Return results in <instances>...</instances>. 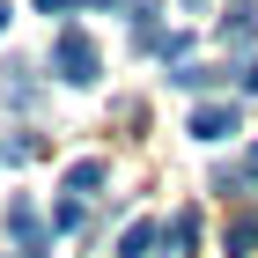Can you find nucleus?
Segmentation results:
<instances>
[{
	"label": "nucleus",
	"instance_id": "4",
	"mask_svg": "<svg viewBox=\"0 0 258 258\" xmlns=\"http://www.w3.org/2000/svg\"><path fill=\"white\" fill-rule=\"evenodd\" d=\"M221 37H229V44H251L258 37V0H236V8L221 15Z\"/></svg>",
	"mask_w": 258,
	"mask_h": 258
},
{
	"label": "nucleus",
	"instance_id": "1",
	"mask_svg": "<svg viewBox=\"0 0 258 258\" xmlns=\"http://www.w3.org/2000/svg\"><path fill=\"white\" fill-rule=\"evenodd\" d=\"M52 67H59V81H96V44L81 37V30H59V44H52Z\"/></svg>",
	"mask_w": 258,
	"mask_h": 258
},
{
	"label": "nucleus",
	"instance_id": "11",
	"mask_svg": "<svg viewBox=\"0 0 258 258\" xmlns=\"http://www.w3.org/2000/svg\"><path fill=\"white\" fill-rule=\"evenodd\" d=\"M0 30H8V8H0Z\"/></svg>",
	"mask_w": 258,
	"mask_h": 258
},
{
	"label": "nucleus",
	"instance_id": "9",
	"mask_svg": "<svg viewBox=\"0 0 258 258\" xmlns=\"http://www.w3.org/2000/svg\"><path fill=\"white\" fill-rule=\"evenodd\" d=\"M37 8H44V15H67V8H74V0H37Z\"/></svg>",
	"mask_w": 258,
	"mask_h": 258
},
{
	"label": "nucleus",
	"instance_id": "8",
	"mask_svg": "<svg viewBox=\"0 0 258 258\" xmlns=\"http://www.w3.org/2000/svg\"><path fill=\"white\" fill-rule=\"evenodd\" d=\"M251 243H258V221H236L229 229V258H251Z\"/></svg>",
	"mask_w": 258,
	"mask_h": 258
},
{
	"label": "nucleus",
	"instance_id": "10",
	"mask_svg": "<svg viewBox=\"0 0 258 258\" xmlns=\"http://www.w3.org/2000/svg\"><path fill=\"white\" fill-rule=\"evenodd\" d=\"M81 8H118V0H81Z\"/></svg>",
	"mask_w": 258,
	"mask_h": 258
},
{
	"label": "nucleus",
	"instance_id": "6",
	"mask_svg": "<svg viewBox=\"0 0 258 258\" xmlns=\"http://www.w3.org/2000/svg\"><path fill=\"white\" fill-rule=\"evenodd\" d=\"M96 184H103V162H74V170H67V192L74 199H89Z\"/></svg>",
	"mask_w": 258,
	"mask_h": 258
},
{
	"label": "nucleus",
	"instance_id": "5",
	"mask_svg": "<svg viewBox=\"0 0 258 258\" xmlns=\"http://www.w3.org/2000/svg\"><path fill=\"white\" fill-rule=\"evenodd\" d=\"M155 243H162V229H155V221H133V229L118 236V258H148Z\"/></svg>",
	"mask_w": 258,
	"mask_h": 258
},
{
	"label": "nucleus",
	"instance_id": "7",
	"mask_svg": "<svg viewBox=\"0 0 258 258\" xmlns=\"http://www.w3.org/2000/svg\"><path fill=\"white\" fill-rule=\"evenodd\" d=\"M162 243H177V251H192V243H199V214H177L170 229H162Z\"/></svg>",
	"mask_w": 258,
	"mask_h": 258
},
{
	"label": "nucleus",
	"instance_id": "3",
	"mask_svg": "<svg viewBox=\"0 0 258 258\" xmlns=\"http://www.w3.org/2000/svg\"><path fill=\"white\" fill-rule=\"evenodd\" d=\"M8 229L22 236V251H30V258L44 251V229H37V207H30V199H15V207H8Z\"/></svg>",
	"mask_w": 258,
	"mask_h": 258
},
{
	"label": "nucleus",
	"instance_id": "2",
	"mask_svg": "<svg viewBox=\"0 0 258 258\" xmlns=\"http://www.w3.org/2000/svg\"><path fill=\"white\" fill-rule=\"evenodd\" d=\"M236 133V103H199L192 111V140H229Z\"/></svg>",
	"mask_w": 258,
	"mask_h": 258
}]
</instances>
